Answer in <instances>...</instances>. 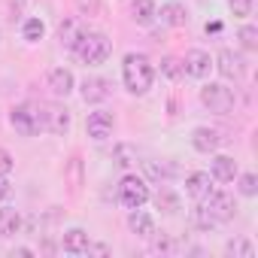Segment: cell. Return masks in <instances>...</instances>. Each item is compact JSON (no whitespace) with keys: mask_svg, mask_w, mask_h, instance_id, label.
Masks as SVG:
<instances>
[{"mask_svg":"<svg viewBox=\"0 0 258 258\" xmlns=\"http://www.w3.org/2000/svg\"><path fill=\"white\" fill-rule=\"evenodd\" d=\"M13 164H16V161H13V155H10L7 149H0V173H10V170H13Z\"/></svg>","mask_w":258,"mask_h":258,"instance_id":"cell-32","label":"cell"},{"mask_svg":"<svg viewBox=\"0 0 258 258\" xmlns=\"http://www.w3.org/2000/svg\"><path fill=\"white\" fill-rule=\"evenodd\" d=\"M121 79H124V88L131 94H146L155 82V67L143 52H131L121 61Z\"/></svg>","mask_w":258,"mask_h":258,"instance_id":"cell-1","label":"cell"},{"mask_svg":"<svg viewBox=\"0 0 258 258\" xmlns=\"http://www.w3.org/2000/svg\"><path fill=\"white\" fill-rule=\"evenodd\" d=\"M22 231V213L16 207H0V237H16Z\"/></svg>","mask_w":258,"mask_h":258,"instance_id":"cell-19","label":"cell"},{"mask_svg":"<svg viewBox=\"0 0 258 258\" xmlns=\"http://www.w3.org/2000/svg\"><path fill=\"white\" fill-rule=\"evenodd\" d=\"M109 249L103 246V243H88V255H106Z\"/></svg>","mask_w":258,"mask_h":258,"instance_id":"cell-34","label":"cell"},{"mask_svg":"<svg viewBox=\"0 0 258 258\" xmlns=\"http://www.w3.org/2000/svg\"><path fill=\"white\" fill-rule=\"evenodd\" d=\"M34 252L28 249V246H19V249H13V258H31Z\"/></svg>","mask_w":258,"mask_h":258,"instance_id":"cell-35","label":"cell"},{"mask_svg":"<svg viewBox=\"0 0 258 258\" xmlns=\"http://www.w3.org/2000/svg\"><path fill=\"white\" fill-rule=\"evenodd\" d=\"M210 176L219 179V182H234V176H237V161H234L231 155H216V158L210 161Z\"/></svg>","mask_w":258,"mask_h":258,"instance_id":"cell-15","label":"cell"},{"mask_svg":"<svg viewBox=\"0 0 258 258\" xmlns=\"http://www.w3.org/2000/svg\"><path fill=\"white\" fill-rule=\"evenodd\" d=\"M228 252L231 255H243V258H255V249L249 240H237V243H228Z\"/></svg>","mask_w":258,"mask_h":258,"instance_id":"cell-30","label":"cell"},{"mask_svg":"<svg viewBox=\"0 0 258 258\" xmlns=\"http://www.w3.org/2000/svg\"><path fill=\"white\" fill-rule=\"evenodd\" d=\"M234 179H237V188H240L243 198H255L258 195V176L255 173H237Z\"/></svg>","mask_w":258,"mask_h":258,"instance_id":"cell-25","label":"cell"},{"mask_svg":"<svg viewBox=\"0 0 258 258\" xmlns=\"http://www.w3.org/2000/svg\"><path fill=\"white\" fill-rule=\"evenodd\" d=\"M191 222H195L201 231H210V228H216V219L207 213V207H204V204H198V207L191 210Z\"/></svg>","mask_w":258,"mask_h":258,"instance_id":"cell-29","label":"cell"},{"mask_svg":"<svg viewBox=\"0 0 258 258\" xmlns=\"http://www.w3.org/2000/svg\"><path fill=\"white\" fill-rule=\"evenodd\" d=\"M228 7H231V13H234V16H240V19H243V16H249V13H252V0H228Z\"/></svg>","mask_w":258,"mask_h":258,"instance_id":"cell-31","label":"cell"},{"mask_svg":"<svg viewBox=\"0 0 258 258\" xmlns=\"http://www.w3.org/2000/svg\"><path fill=\"white\" fill-rule=\"evenodd\" d=\"M88 243H91V237H88V231H82V228H70V231H64V237H61V246H64V252H70V255H85V252H88Z\"/></svg>","mask_w":258,"mask_h":258,"instance_id":"cell-13","label":"cell"},{"mask_svg":"<svg viewBox=\"0 0 258 258\" xmlns=\"http://www.w3.org/2000/svg\"><path fill=\"white\" fill-rule=\"evenodd\" d=\"M152 201H155V207H158L164 216H176V213L182 210L179 195H176V191H170V188H158V195H155Z\"/></svg>","mask_w":258,"mask_h":258,"instance_id":"cell-20","label":"cell"},{"mask_svg":"<svg viewBox=\"0 0 258 258\" xmlns=\"http://www.w3.org/2000/svg\"><path fill=\"white\" fill-rule=\"evenodd\" d=\"M149 201V185L143 176H134V173H127L121 182H118V204L127 207V210H137Z\"/></svg>","mask_w":258,"mask_h":258,"instance_id":"cell-4","label":"cell"},{"mask_svg":"<svg viewBox=\"0 0 258 258\" xmlns=\"http://www.w3.org/2000/svg\"><path fill=\"white\" fill-rule=\"evenodd\" d=\"M85 31H88V28H82L79 22H61V28H58V34H61V43H64L67 49H76V43L85 37Z\"/></svg>","mask_w":258,"mask_h":258,"instance_id":"cell-21","label":"cell"},{"mask_svg":"<svg viewBox=\"0 0 258 258\" xmlns=\"http://www.w3.org/2000/svg\"><path fill=\"white\" fill-rule=\"evenodd\" d=\"M204 201H207L204 207H207V213L216 219V225H219V222H231V219H234V213H237L234 195H228V191H210Z\"/></svg>","mask_w":258,"mask_h":258,"instance_id":"cell-6","label":"cell"},{"mask_svg":"<svg viewBox=\"0 0 258 258\" xmlns=\"http://www.w3.org/2000/svg\"><path fill=\"white\" fill-rule=\"evenodd\" d=\"M10 121H13V127H16L22 137H34V134L46 131V106L43 103H34V100H25V103L13 106Z\"/></svg>","mask_w":258,"mask_h":258,"instance_id":"cell-2","label":"cell"},{"mask_svg":"<svg viewBox=\"0 0 258 258\" xmlns=\"http://www.w3.org/2000/svg\"><path fill=\"white\" fill-rule=\"evenodd\" d=\"M46 131H52V134H67L70 131V112L64 106H58V103L46 106Z\"/></svg>","mask_w":258,"mask_h":258,"instance_id":"cell-14","label":"cell"},{"mask_svg":"<svg viewBox=\"0 0 258 258\" xmlns=\"http://www.w3.org/2000/svg\"><path fill=\"white\" fill-rule=\"evenodd\" d=\"M237 37H240V46H243L246 52H255V49H258V28H252V25H243Z\"/></svg>","mask_w":258,"mask_h":258,"instance_id":"cell-28","label":"cell"},{"mask_svg":"<svg viewBox=\"0 0 258 258\" xmlns=\"http://www.w3.org/2000/svg\"><path fill=\"white\" fill-rule=\"evenodd\" d=\"M216 70L225 76V79H240L243 76V55L234 52V49H222L216 55Z\"/></svg>","mask_w":258,"mask_h":258,"instance_id":"cell-10","label":"cell"},{"mask_svg":"<svg viewBox=\"0 0 258 258\" xmlns=\"http://www.w3.org/2000/svg\"><path fill=\"white\" fill-rule=\"evenodd\" d=\"M112 127H115V118H112V112H103V109L91 112L88 121H85V131H88L91 140H106V137H112Z\"/></svg>","mask_w":258,"mask_h":258,"instance_id":"cell-9","label":"cell"},{"mask_svg":"<svg viewBox=\"0 0 258 258\" xmlns=\"http://www.w3.org/2000/svg\"><path fill=\"white\" fill-rule=\"evenodd\" d=\"M73 52L82 58V64H103L112 52V40L100 31H85V37L76 43Z\"/></svg>","mask_w":258,"mask_h":258,"instance_id":"cell-3","label":"cell"},{"mask_svg":"<svg viewBox=\"0 0 258 258\" xmlns=\"http://www.w3.org/2000/svg\"><path fill=\"white\" fill-rule=\"evenodd\" d=\"M112 161L118 164V167H131V164H137V146H127V143H121V146H115L112 149Z\"/></svg>","mask_w":258,"mask_h":258,"instance_id":"cell-24","label":"cell"},{"mask_svg":"<svg viewBox=\"0 0 258 258\" xmlns=\"http://www.w3.org/2000/svg\"><path fill=\"white\" fill-rule=\"evenodd\" d=\"M22 34H25V40H28V43H37V40H43L46 25H43L40 19H28V22H25V28H22Z\"/></svg>","mask_w":258,"mask_h":258,"instance_id":"cell-27","label":"cell"},{"mask_svg":"<svg viewBox=\"0 0 258 258\" xmlns=\"http://www.w3.org/2000/svg\"><path fill=\"white\" fill-rule=\"evenodd\" d=\"M185 191H188L195 201H204V198L213 191V176H210V173H204V170L188 173V176H185Z\"/></svg>","mask_w":258,"mask_h":258,"instance_id":"cell-12","label":"cell"},{"mask_svg":"<svg viewBox=\"0 0 258 258\" xmlns=\"http://www.w3.org/2000/svg\"><path fill=\"white\" fill-rule=\"evenodd\" d=\"M155 13H158V10H155L152 0H134V4H131V16H134L137 25H152Z\"/></svg>","mask_w":258,"mask_h":258,"instance_id":"cell-22","label":"cell"},{"mask_svg":"<svg viewBox=\"0 0 258 258\" xmlns=\"http://www.w3.org/2000/svg\"><path fill=\"white\" fill-rule=\"evenodd\" d=\"M191 146L198 149V152H216L219 146H222V134L216 131V127H195L191 131Z\"/></svg>","mask_w":258,"mask_h":258,"instance_id":"cell-11","label":"cell"},{"mask_svg":"<svg viewBox=\"0 0 258 258\" xmlns=\"http://www.w3.org/2000/svg\"><path fill=\"white\" fill-rule=\"evenodd\" d=\"M201 103L216 115H228L234 109V91L222 82H210V85L201 88Z\"/></svg>","mask_w":258,"mask_h":258,"instance_id":"cell-5","label":"cell"},{"mask_svg":"<svg viewBox=\"0 0 258 258\" xmlns=\"http://www.w3.org/2000/svg\"><path fill=\"white\" fill-rule=\"evenodd\" d=\"M109 91H112V82L109 79H103V76H85L79 94H82L85 103H103L109 97Z\"/></svg>","mask_w":258,"mask_h":258,"instance_id":"cell-8","label":"cell"},{"mask_svg":"<svg viewBox=\"0 0 258 258\" xmlns=\"http://www.w3.org/2000/svg\"><path fill=\"white\" fill-rule=\"evenodd\" d=\"M155 16H161V22H164L167 28H185V25H188V13H185L182 4H176V0L164 4L161 13H155Z\"/></svg>","mask_w":258,"mask_h":258,"instance_id":"cell-16","label":"cell"},{"mask_svg":"<svg viewBox=\"0 0 258 258\" xmlns=\"http://www.w3.org/2000/svg\"><path fill=\"white\" fill-rule=\"evenodd\" d=\"M73 85H76V79H73V73H70V70L58 67V70H52V73H49V88H52V94H55V97H67V94L73 91Z\"/></svg>","mask_w":258,"mask_h":258,"instance_id":"cell-17","label":"cell"},{"mask_svg":"<svg viewBox=\"0 0 258 258\" xmlns=\"http://www.w3.org/2000/svg\"><path fill=\"white\" fill-rule=\"evenodd\" d=\"M79 7H82V10H88V13H94V7H97V0H79Z\"/></svg>","mask_w":258,"mask_h":258,"instance_id":"cell-36","label":"cell"},{"mask_svg":"<svg viewBox=\"0 0 258 258\" xmlns=\"http://www.w3.org/2000/svg\"><path fill=\"white\" fill-rule=\"evenodd\" d=\"M127 228H131L137 237H152L155 234V219L137 207V210H131V216H127Z\"/></svg>","mask_w":258,"mask_h":258,"instance_id":"cell-18","label":"cell"},{"mask_svg":"<svg viewBox=\"0 0 258 258\" xmlns=\"http://www.w3.org/2000/svg\"><path fill=\"white\" fill-rule=\"evenodd\" d=\"M210 67H213V58H210V52H204V49H191V52H185V58H182V73L191 76V79L210 76Z\"/></svg>","mask_w":258,"mask_h":258,"instance_id":"cell-7","label":"cell"},{"mask_svg":"<svg viewBox=\"0 0 258 258\" xmlns=\"http://www.w3.org/2000/svg\"><path fill=\"white\" fill-rule=\"evenodd\" d=\"M143 170H146L149 179H170L176 173V164H170V161H143Z\"/></svg>","mask_w":258,"mask_h":258,"instance_id":"cell-23","label":"cell"},{"mask_svg":"<svg viewBox=\"0 0 258 258\" xmlns=\"http://www.w3.org/2000/svg\"><path fill=\"white\" fill-rule=\"evenodd\" d=\"M10 191H13V188H10L7 173H0V201H7V198H10Z\"/></svg>","mask_w":258,"mask_h":258,"instance_id":"cell-33","label":"cell"},{"mask_svg":"<svg viewBox=\"0 0 258 258\" xmlns=\"http://www.w3.org/2000/svg\"><path fill=\"white\" fill-rule=\"evenodd\" d=\"M161 76H167L170 82L182 79V76H185V73H182V61H179V58H173V55H167V58L161 61Z\"/></svg>","mask_w":258,"mask_h":258,"instance_id":"cell-26","label":"cell"}]
</instances>
